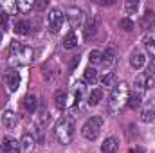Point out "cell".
<instances>
[{
  "instance_id": "f546056e",
  "label": "cell",
  "mask_w": 155,
  "mask_h": 153,
  "mask_svg": "<svg viewBox=\"0 0 155 153\" xmlns=\"http://www.w3.org/2000/svg\"><path fill=\"white\" fill-rule=\"evenodd\" d=\"M7 25H9V15L7 13H0V27L7 29Z\"/></svg>"
},
{
  "instance_id": "8fae6325",
  "label": "cell",
  "mask_w": 155,
  "mask_h": 153,
  "mask_svg": "<svg viewBox=\"0 0 155 153\" xmlns=\"http://www.w3.org/2000/svg\"><path fill=\"white\" fill-rule=\"evenodd\" d=\"M33 7H35V4L29 2V0H18V2H13V4L9 5V9H11L13 13H16V15H24V13L31 11Z\"/></svg>"
},
{
  "instance_id": "cb8c5ba5",
  "label": "cell",
  "mask_w": 155,
  "mask_h": 153,
  "mask_svg": "<svg viewBox=\"0 0 155 153\" xmlns=\"http://www.w3.org/2000/svg\"><path fill=\"white\" fill-rule=\"evenodd\" d=\"M94 33H96V20L92 18L85 25V40H90V36H94Z\"/></svg>"
},
{
  "instance_id": "f1b7e54d",
  "label": "cell",
  "mask_w": 155,
  "mask_h": 153,
  "mask_svg": "<svg viewBox=\"0 0 155 153\" xmlns=\"http://www.w3.org/2000/svg\"><path fill=\"white\" fill-rule=\"evenodd\" d=\"M101 54H103V52H99V50H92V52L88 54L90 63H101Z\"/></svg>"
},
{
  "instance_id": "7c38bea8",
  "label": "cell",
  "mask_w": 155,
  "mask_h": 153,
  "mask_svg": "<svg viewBox=\"0 0 155 153\" xmlns=\"http://www.w3.org/2000/svg\"><path fill=\"white\" fill-rule=\"evenodd\" d=\"M119 150V142L116 137H107L101 144V153H117Z\"/></svg>"
},
{
  "instance_id": "52a82bcc",
  "label": "cell",
  "mask_w": 155,
  "mask_h": 153,
  "mask_svg": "<svg viewBox=\"0 0 155 153\" xmlns=\"http://www.w3.org/2000/svg\"><path fill=\"white\" fill-rule=\"evenodd\" d=\"M155 119V101H146L141 108V121L143 122H152Z\"/></svg>"
},
{
  "instance_id": "9c48e42d",
  "label": "cell",
  "mask_w": 155,
  "mask_h": 153,
  "mask_svg": "<svg viewBox=\"0 0 155 153\" xmlns=\"http://www.w3.org/2000/svg\"><path fill=\"white\" fill-rule=\"evenodd\" d=\"M2 150L5 153H20L22 144H20V141H16L13 137H4L2 139Z\"/></svg>"
},
{
  "instance_id": "4316f807",
  "label": "cell",
  "mask_w": 155,
  "mask_h": 153,
  "mask_svg": "<svg viewBox=\"0 0 155 153\" xmlns=\"http://www.w3.org/2000/svg\"><path fill=\"white\" fill-rule=\"evenodd\" d=\"M114 81H116V76H114L112 72H107L105 76L101 77V85H103V86H112Z\"/></svg>"
},
{
  "instance_id": "484cf974",
  "label": "cell",
  "mask_w": 155,
  "mask_h": 153,
  "mask_svg": "<svg viewBox=\"0 0 155 153\" xmlns=\"http://www.w3.org/2000/svg\"><path fill=\"white\" fill-rule=\"evenodd\" d=\"M119 27H121L123 31L130 33V31H134V22H132L130 18H123V20L119 22Z\"/></svg>"
},
{
  "instance_id": "4dcf8cb0",
  "label": "cell",
  "mask_w": 155,
  "mask_h": 153,
  "mask_svg": "<svg viewBox=\"0 0 155 153\" xmlns=\"http://www.w3.org/2000/svg\"><path fill=\"white\" fill-rule=\"evenodd\" d=\"M45 5H47V2H38V4H35V7H36V9H43Z\"/></svg>"
},
{
  "instance_id": "d6a6232c",
  "label": "cell",
  "mask_w": 155,
  "mask_h": 153,
  "mask_svg": "<svg viewBox=\"0 0 155 153\" xmlns=\"http://www.w3.org/2000/svg\"><path fill=\"white\" fill-rule=\"evenodd\" d=\"M0 41H2V33H0Z\"/></svg>"
},
{
  "instance_id": "603a6c76",
  "label": "cell",
  "mask_w": 155,
  "mask_h": 153,
  "mask_svg": "<svg viewBox=\"0 0 155 153\" xmlns=\"http://www.w3.org/2000/svg\"><path fill=\"white\" fill-rule=\"evenodd\" d=\"M83 79H85L87 85H94V83L97 81V70H96L94 67H88V69L85 70V74H83Z\"/></svg>"
},
{
  "instance_id": "4fadbf2b",
  "label": "cell",
  "mask_w": 155,
  "mask_h": 153,
  "mask_svg": "<svg viewBox=\"0 0 155 153\" xmlns=\"http://www.w3.org/2000/svg\"><path fill=\"white\" fill-rule=\"evenodd\" d=\"M24 108L29 112V114H35L38 110V97L35 94H27L24 97Z\"/></svg>"
},
{
  "instance_id": "7402d4cb",
  "label": "cell",
  "mask_w": 155,
  "mask_h": 153,
  "mask_svg": "<svg viewBox=\"0 0 155 153\" xmlns=\"http://www.w3.org/2000/svg\"><path fill=\"white\" fill-rule=\"evenodd\" d=\"M144 63H146L144 54H141V52H134V54H132V58H130V65H132L134 69H141Z\"/></svg>"
},
{
  "instance_id": "7a4b0ae2",
  "label": "cell",
  "mask_w": 155,
  "mask_h": 153,
  "mask_svg": "<svg viewBox=\"0 0 155 153\" xmlns=\"http://www.w3.org/2000/svg\"><path fill=\"white\" fill-rule=\"evenodd\" d=\"M76 133V122L71 115H63L54 126V137L60 144H71Z\"/></svg>"
},
{
  "instance_id": "83f0119b",
  "label": "cell",
  "mask_w": 155,
  "mask_h": 153,
  "mask_svg": "<svg viewBox=\"0 0 155 153\" xmlns=\"http://www.w3.org/2000/svg\"><path fill=\"white\" fill-rule=\"evenodd\" d=\"M137 7H139V2H137V0H128V2L124 4V9H126L128 15H130V13H135Z\"/></svg>"
},
{
  "instance_id": "d4e9b609",
  "label": "cell",
  "mask_w": 155,
  "mask_h": 153,
  "mask_svg": "<svg viewBox=\"0 0 155 153\" xmlns=\"http://www.w3.org/2000/svg\"><path fill=\"white\" fill-rule=\"evenodd\" d=\"M20 144H22V150H31V148H33V144H35V137H33V135H29V133H25V135L22 137Z\"/></svg>"
},
{
  "instance_id": "30bf717a",
  "label": "cell",
  "mask_w": 155,
  "mask_h": 153,
  "mask_svg": "<svg viewBox=\"0 0 155 153\" xmlns=\"http://www.w3.org/2000/svg\"><path fill=\"white\" fill-rule=\"evenodd\" d=\"M4 81H5V86H7L11 92L18 90V86H20V72H16V70H9V72H5Z\"/></svg>"
},
{
  "instance_id": "ffe728a7",
  "label": "cell",
  "mask_w": 155,
  "mask_h": 153,
  "mask_svg": "<svg viewBox=\"0 0 155 153\" xmlns=\"http://www.w3.org/2000/svg\"><path fill=\"white\" fill-rule=\"evenodd\" d=\"M29 31H31V24H29V22H25V20H18V22L15 24V33H16V34L25 36V34H29Z\"/></svg>"
},
{
  "instance_id": "277c9868",
  "label": "cell",
  "mask_w": 155,
  "mask_h": 153,
  "mask_svg": "<svg viewBox=\"0 0 155 153\" xmlns=\"http://www.w3.org/2000/svg\"><path fill=\"white\" fill-rule=\"evenodd\" d=\"M101 128H103V117L101 115H92L81 128V135L87 139V141H96L101 133Z\"/></svg>"
},
{
  "instance_id": "5bb4252c",
  "label": "cell",
  "mask_w": 155,
  "mask_h": 153,
  "mask_svg": "<svg viewBox=\"0 0 155 153\" xmlns=\"http://www.w3.org/2000/svg\"><path fill=\"white\" fill-rule=\"evenodd\" d=\"M54 103H56V108L60 110H65L69 106V94L65 90H58L56 96H54Z\"/></svg>"
},
{
  "instance_id": "3957f363",
  "label": "cell",
  "mask_w": 155,
  "mask_h": 153,
  "mask_svg": "<svg viewBox=\"0 0 155 153\" xmlns=\"http://www.w3.org/2000/svg\"><path fill=\"white\" fill-rule=\"evenodd\" d=\"M9 58L13 65H27L33 58V49L18 43V41H11V49H9Z\"/></svg>"
},
{
  "instance_id": "1f68e13d",
  "label": "cell",
  "mask_w": 155,
  "mask_h": 153,
  "mask_svg": "<svg viewBox=\"0 0 155 153\" xmlns=\"http://www.w3.org/2000/svg\"><path fill=\"white\" fill-rule=\"evenodd\" d=\"M0 153H5V151H4V150H2V146H0Z\"/></svg>"
},
{
  "instance_id": "e0dca14e",
  "label": "cell",
  "mask_w": 155,
  "mask_h": 153,
  "mask_svg": "<svg viewBox=\"0 0 155 153\" xmlns=\"http://www.w3.org/2000/svg\"><path fill=\"white\" fill-rule=\"evenodd\" d=\"M114 61H116V49H114V47H108V49L101 54V63H103L105 67H110Z\"/></svg>"
},
{
  "instance_id": "6da1fadb",
  "label": "cell",
  "mask_w": 155,
  "mask_h": 153,
  "mask_svg": "<svg viewBox=\"0 0 155 153\" xmlns=\"http://www.w3.org/2000/svg\"><path fill=\"white\" fill-rule=\"evenodd\" d=\"M128 97H130V86H128L126 81H121L119 85L114 86V90L108 97V112L110 114H119L128 105Z\"/></svg>"
},
{
  "instance_id": "9a60e30c",
  "label": "cell",
  "mask_w": 155,
  "mask_h": 153,
  "mask_svg": "<svg viewBox=\"0 0 155 153\" xmlns=\"http://www.w3.org/2000/svg\"><path fill=\"white\" fill-rule=\"evenodd\" d=\"M2 122H4L5 128H15L16 122H18V115L15 114L13 110H5V112L2 114Z\"/></svg>"
},
{
  "instance_id": "ac0fdd59",
  "label": "cell",
  "mask_w": 155,
  "mask_h": 153,
  "mask_svg": "<svg viewBox=\"0 0 155 153\" xmlns=\"http://www.w3.org/2000/svg\"><path fill=\"white\" fill-rule=\"evenodd\" d=\"M144 47L148 50V54L155 58V31H150L146 36H144Z\"/></svg>"
},
{
  "instance_id": "8992f818",
  "label": "cell",
  "mask_w": 155,
  "mask_h": 153,
  "mask_svg": "<svg viewBox=\"0 0 155 153\" xmlns=\"http://www.w3.org/2000/svg\"><path fill=\"white\" fill-rule=\"evenodd\" d=\"M65 18L69 20V24H71V27L72 29H76V27H81L83 25V20H85V13L79 9V7H69L67 9V13H65Z\"/></svg>"
},
{
  "instance_id": "5b68a950",
  "label": "cell",
  "mask_w": 155,
  "mask_h": 153,
  "mask_svg": "<svg viewBox=\"0 0 155 153\" xmlns=\"http://www.w3.org/2000/svg\"><path fill=\"white\" fill-rule=\"evenodd\" d=\"M65 20H67V18H65V13H63L60 7H52V9L49 11V15H47V24H49L51 33H54V34L60 33Z\"/></svg>"
},
{
  "instance_id": "ba28073f",
  "label": "cell",
  "mask_w": 155,
  "mask_h": 153,
  "mask_svg": "<svg viewBox=\"0 0 155 153\" xmlns=\"http://www.w3.org/2000/svg\"><path fill=\"white\" fill-rule=\"evenodd\" d=\"M155 85V79L152 74H139L137 79H135V88L137 90H148V88H153Z\"/></svg>"
},
{
  "instance_id": "44dd1931",
  "label": "cell",
  "mask_w": 155,
  "mask_h": 153,
  "mask_svg": "<svg viewBox=\"0 0 155 153\" xmlns=\"http://www.w3.org/2000/svg\"><path fill=\"white\" fill-rule=\"evenodd\" d=\"M101 99H103V90H101V88H94V90L88 94V105H90V106L99 105Z\"/></svg>"
},
{
  "instance_id": "d6986e66",
  "label": "cell",
  "mask_w": 155,
  "mask_h": 153,
  "mask_svg": "<svg viewBox=\"0 0 155 153\" xmlns=\"http://www.w3.org/2000/svg\"><path fill=\"white\" fill-rule=\"evenodd\" d=\"M78 47V34L74 31H71L65 38H63V49L71 50V49H76Z\"/></svg>"
},
{
  "instance_id": "2e32d148",
  "label": "cell",
  "mask_w": 155,
  "mask_h": 153,
  "mask_svg": "<svg viewBox=\"0 0 155 153\" xmlns=\"http://www.w3.org/2000/svg\"><path fill=\"white\" fill-rule=\"evenodd\" d=\"M143 96H144V92L135 88V92L128 97V106H130V108H134V110H135V108H139V106H141V103H143Z\"/></svg>"
}]
</instances>
